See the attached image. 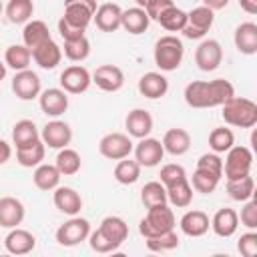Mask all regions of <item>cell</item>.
I'll list each match as a JSON object with an SVG mask.
<instances>
[{
    "label": "cell",
    "instance_id": "5b68a950",
    "mask_svg": "<svg viewBox=\"0 0 257 257\" xmlns=\"http://www.w3.org/2000/svg\"><path fill=\"white\" fill-rule=\"evenodd\" d=\"M251 167H253V151L243 145H233L223 161V175L227 181L241 179L251 175Z\"/></svg>",
    "mask_w": 257,
    "mask_h": 257
},
{
    "label": "cell",
    "instance_id": "f546056e",
    "mask_svg": "<svg viewBox=\"0 0 257 257\" xmlns=\"http://www.w3.org/2000/svg\"><path fill=\"white\" fill-rule=\"evenodd\" d=\"M36 141H40V131H38V126L34 124V120L22 118V120H18V122L12 126V145H14L16 149L26 147V145H32V143H36Z\"/></svg>",
    "mask_w": 257,
    "mask_h": 257
},
{
    "label": "cell",
    "instance_id": "f35d334b",
    "mask_svg": "<svg viewBox=\"0 0 257 257\" xmlns=\"http://www.w3.org/2000/svg\"><path fill=\"white\" fill-rule=\"evenodd\" d=\"M141 169H143V167H141L137 161L124 157V159H120V161L116 163V167H114V179H116L120 185H133V183L139 181Z\"/></svg>",
    "mask_w": 257,
    "mask_h": 257
},
{
    "label": "cell",
    "instance_id": "e0dca14e",
    "mask_svg": "<svg viewBox=\"0 0 257 257\" xmlns=\"http://www.w3.org/2000/svg\"><path fill=\"white\" fill-rule=\"evenodd\" d=\"M52 201H54V207H56L60 213L68 215V217L78 215L80 209H82V197H80V193H78L76 189H72V187H60V185H58V187L54 189V193H52Z\"/></svg>",
    "mask_w": 257,
    "mask_h": 257
},
{
    "label": "cell",
    "instance_id": "ab89813d",
    "mask_svg": "<svg viewBox=\"0 0 257 257\" xmlns=\"http://www.w3.org/2000/svg\"><path fill=\"white\" fill-rule=\"evenodd\" d=\"M157 22H159L165 30H169V32H181V30L185 28V24H187V12L181 10V8H177V6L173 4V6H169V8L157 18Z\"/></svg>",
    "mask_w": 257,
    "mask_h": 257
},
{
    "label": "cell",
    "instance_id": "8fae6325",
    "mask_svg": "<svg viewBox=\"0 0 257 257\" xmlns=\"http://www.w3.org/2000/svg\"><path fill=\"white\" fill-rule=\"evenodd\" d=\"M60 88L68 94H80L84 90H88L90 82H92V74L80 66V64H70L60 72Z\"/></svg>",
    "mask_w": 257,
    "mask_h": 257
},
{
    "label": "cell",
    "instance_id": "f907efd6",
    "mask_svg": "<svg viewBox=\"0 0 257 257\" xmlns=\"http://www.w3.org/2000/svg\"><path fill=\"white\" fill-rule=\"evenodd\" d=\"M197 167L223 177V159L217 153H205V155H201L199 161H197Z\"/></svg>",
    "mask_w": 257,
    "mask_h": 257
},
{
    "label": "cell",
    "instance_id": "9c48e42d",
    "mask_svg": "<svg viewBox=\"0 0 257 257\" xmlns=\"http://www.w3.org/2000/svg\"><path fill=\"white\" fill-rule=\"evenodd\" d=\"M96 0H64V14L62 18L76 26L86 30V26L92 22V16L96 12Z\"/></svg>",
    "mask_w": 257,
    "mask_h": 257
},
{
    "label": "cell",
    "instance_id": "11a10c76",
    "mask_svg": "<svg viewBox=\"0 0 257 257\" xmlns=\"http://www.w3.org/2000/svg\"><path fill=\"white\" fill-rule=\"evenodd\" d=\"M227 4H229V0H203V6L211 8L213 12H217V10H223V8H227Z\"/></svg>",
    "mask_w": 257,
    "mask_h": 257
},
{
    "label": "cell",
    "instance_id": "74e56055",
    "mask_svg": "<svg viewBox=\"0 0 257 257\" xmlns=\"http://www.w3.org/2000/svg\"><path fill=\"white\" fill-rule=\"evenodd\" d=\"M34 14L32 0H10L6 4V18L12 24H26Z\"/></svg>",
    "mask_w": 257,
    "mask_h": 257
},
{
    "label": "cell",
    "instance_id": "9f6ffc18",
    "mask_svg": "<svg viewBox=\"0 0 257 257\" xmlns=\"http://www.w3.org/2000/svg\"><path fill=\"white\" fill-rule=\"evenodd\" d=\"M239 6L247 14H257V0H239Z\"/></svg>",
    "mask_w": 257,
    "mask_h": 257
},
{
    "label": "cell",
    "instance_id": "680465c9",
    "mask_svg": "<svg viewBox=\"0 0 257 257\" xmlns=\"http://www.w3.org/2000/svg\"><path fill=\"white\" fill-rule=\"evenodd\" d=\"M147 2H149V0H135V4H137V6H141V8H145V4H147Z\"/></svg>",
    "mask_w": 257,
    "mask_h": 257
},
{
    "label": "cell",
    "instance_id": "1f68e13d",
    "mask_svg": "<svg viewBox=\"0 0 257 257\" xmlns=\"http://www.w3.org/2000/svg\"><path fill=\"white\" fill-rule=\"evenodd\" d=\"M116 247H120L124 241H126V237H128V225H126V221L122 219V217H116V215H108V217H104L102 221H100V227H98Z\"/></svg>",
    "mask_w": 257,
    "mask_h": 257
},
{
    "label": "cell",
    "instance_id": "4316f807",
    "mask_svg": "<svg viewBox=\"0 0 257 257\" xmlns=\"http://www.w3.org/2000/svg\"><path fill=\"white\" fill-rule=\"evenodd\" d=\"M161 143H163L165 153H169L173 157H181V155H185L191 149V135L185 128L175 126V128H169L165 133Z\"/></svg>",
    "mask_w": 257,
    "mask_h": 257
},
{
    "label": "cell",
    "instance_id": "7bdbcfd3",
    "mask_svg": "<svg viewBox=\"0 0 257 257\" xmlns=\"http://www.w3.org/2000/svg\"><path fill=\"white\" fill-rule=\"evenodd\" d=\"M141 203H143L147 209H151V207H155V205L167 203V189H165V185H163L161 181H151V183H147V185L141 189Z\"/></svg>",
    "mask_w": 257,
    "mask_h": 257
},
{
    "label": "cell",
    "instance_id": "5bb4252c",
    "mask_svg": "<svg viewBox=\"0 0 257 257\" xmlns=\"http://www.w3.org/2000/svg\"><path fill=\"white\" fill-rule=\"evenodd\" d=\"M42 90V82H40V76L30 70V68H24V70H18L12 78V92L20 98V100H32V98H38Z\"/></svg>",
    "mask_w": 257,
    "mask_h": 257
},
{
    "label": "cell",
    "instance_id": "44dd1931",
    "mask_svg": "<svg viewBox=\"0 0 257 257\" xmlns=\"http://www.w3.org/2000/svg\"><path fill=\"white\" fill-rule=\"evenodd\" d=\"M124 126H126L128 137L145 139L153 131V116L147 108H133L124 118Z\"/></svg>",
    "mask_w": 257,
    "mask_h": 257
},
{
    "label": "cell",
    "instance_id": "f1b7e54d",
    "mask_svg": "<svg viewBox=\"0 0 257 257\" xmlns=\"http://www.w3.org/2000/svg\"><path fill=\"white\" fill-rule=\"evenodd\" d=\"M48 38H52V36H50V30H48L46 22H42V20H32L30 18L22 28V44L30 50L36 48L38 44H42Z\"/></svg>",
    "mask_w": 257,
    "mask_h": 257
},
{
    "label": "cell",
    "instance_id": "60d3db41",
    "mask_svg": "<svg viewBox=\"0 0 257 257\" xmlns=\"http://www.w3.org/2000/svg\"><path fill=\"white\" fill-rule=\"evenodd\" d=\"M62 54L70 60V62H82L90 56V42L86 36L74 38V40H64L62 46Z\"/></svg>",
    "mask_w": 257,
    "mask_h": 257
},
{
    "label": "cell",
    "instance_id": "c3c4849f",
    "mask_svg": "<svg viewBox=\"0 0 257 257\" xmlns=\"http://www.w3.org/2000/svg\"><path fill=\"white\" fill-rule=\"evenodd\" d=\"M237 251L243 257H255L257 255V233L255 229H249L247 233H243L237 241Z\"/></svg>",
    "mask_w": 257,
    "mask_h": 257
},
{
    "label": "cell",
    "instance_id": "7dc6e473",
    "mask_svg": "<svg viewBox=\"0 0 257 257\" xmlns=\"http://www.w3.org/2000/svg\"><path fill=\"white\" fill-rule=\"evenodd\" d=\"M88 245H90V249L96 251V253H112V251L118 249L100 229L90 231V235H88Z\"/></svg>",
    "mask_w": 257,
    "mask_h": 257
},
{
    "label": "cell",
    "instance_id": "8992f818",
    "mask_svg": "<svg viewBox=\"0 0 257 257\" xmlns=\"http://www.w3.org/2000/svg\"><path fill=\"white\" fill-rule=\"evenodd\" d=\"M213 22H215V12L201 4V6H195L191 12H187V24L181 32L189 40H201L211 30Z\"/></svg>",
    "mask_w": 257,
    "mask_h": 257
},
{
    "label": "cell",
    "instance_id": "d6a6232c",
    "mask_svg": "<svg viewBox=\"0 0 257 257\" xmlns=\"http://www.w3.org/2000/svg\"><path fill=\"white\" fill-rule=\"evenodd\" d=\"M44 155H46V145L42 141H36L32 145L16 149V161L20 167H26V169L38 167L44 161Z\"/></svg>",
    "mask_w": 257,
    "mask_h": 257
},
{
    "label": "cell",
    "instance_id": "ac0fdd59",
    "mask_svg": "<svg viewBox=\"0 0 257 257\" xmlns=\"http://www.w3.org/2000/svg\"><path fill=\"white\" fill-rule=\"evenodd\" d=\"M26 217V209L20 199L16 197H0V227L14 229L22 225Z\"/></svg>",
    "mask_w": 257,
    "mask_h": 257
},
{
    "label": "cell",
    "instance_id": "52a82bcc",
    "mask_svg": "<svg viewBox=\"0 0 257 257\" xmlns=\"http://www.w3.org/2000/svg\"><path fill=\"white\" fill-rule=\"evenodd\" d=\"M90 235V223L78 215L70 217L56 229V243L62 247H76L82 241H86Z\"/></svg>",
    "mask_w": 257,
    "mask_h": 257
},
{
    "label": "cell",
    "instance_id": "b9f144b4",
    "mask_svg": "<svg viewBox=\"0 0 257 257\" xmlns=\"http://www.w3.org/2000/svg\"><path fill=\"white\" fill-rule=\"evenodd\" d=\"M219 181H221L219 175H215V173H211V171H205V169H199V167H197L195 173H193V177H191V187H193V191H197V193L209 195V193H213V191L217 189Z\"/></svg>",
    "mask_w": 257,
    "mask_h": 257
},
{
    "label": "cell",
    "instance_id": "bcb514c9",
    "mask_svg": "<svg viewBox=\"0 0 257 257\" xmlns=\"http://www.w3.org/2000/svg\"><path fill=\"white\" fill-rule=\"evenodd\" d=\"M159 177H161V183H163L165 187H169V185H173V183H177V181L187 179V171H185V167H181V165H177V163H169V165H163V167H161Z\"/></svg>",
    "mask_w": 257,
    "mask_h": 257
},
{
    "label": "cell",
    "instance_id": "91938a15",
    "mask_svg": "<svg viewBox=\"0 0 257 257\" xmlns=\"http://www.w3.org/2000/svg\"><path fill=\"white\" fill-rule=\"evenodd\" d=\"M2 10H4V6H2V0H0V14H2Z\"/></svg>",
    "mask_w": 257,
    "mask_h": 257
},
{
    "label": "cell",
    "instance_id": "7a4b0ae2",
    "mask_svg": "<svg viewBox=\"0 0 257 257\" xmlns=\"http://www.w3.org/2000/svg\"><path fill=\"white\" fill-rule=\"evenodd\" d=\"M221 116L227 124L237 128H253L257 124V104L245 96H231L221 104Z\"/></svg>",
    "mask_w": 257,
    "mask_h": 257
},
{
    "label": "cell",
    "instance_id": "d590c367",
    "mask_svg": "<svg viewBox=\"0 0 257 257\" xmlns=\"http://www.w3.org/2000/svg\"><path fill=\"white\" fill-rule=\"evenodd\" d=\"M30 60H32L30 48H26L24 44H12L4 52V64H6V68H12L16 72L28 68Z\"/></svg>",
    "mask_w": 257,
    "mask_h": 257
},
{
    "label": "cell",
    "instance_id": "7402d4cb",
    "mask_svg": "<svg viewBox=\"0 0 257 257\" xmlns=\"http://www.w3.org/2000/svg\"><path fill=\"white\" fill-rule=\"evenodd\" d=\"M237 227H239V213H237L235 209H231V207L219 209V211L213 215V219H211V229H213V233H215L217 237H223V239L233 237L235 231H237Z\"/></svg>",
    "mask_w": 257,
    "mask_h": 257
},
{
    "label": "cell",
    "instance_id": "ffe728a7",
    "mask_svg": "<svg viewBox=\"0 0 257 257\" xmlns=\"http://www.w3.org/2000/svg\"><path fill=\"white\" fill-rule=\"evenodd\" d=\"M120 16H122V8L114 2H106L100 4L92 16L94 24L98 30L102 32H116L120 28Z\"/></svg>",
    "mask_w": 257,
    "mask_h": 257
},
{
    "label": "cell",
    "instance_id": "816d5d0a",
    "mask_svg": "<svg viewBox=\"0 0 257 257\" xmlns=\"http://www.w3.org/2000/svg\"><path fill=\"white\" fill-rule=\"evenodd\" d=\"M173 4H175L173 0H149V2L145 4V12H147V16H149L151 20L157 22V18H159L169 6H173Z\"/></svg>",
    "mask_w": 257,
    "mask_h": 257
},
{
    "label": "cell",
    "instance_id": "681fc988",
    "mask_svg": "<svg viewBox=\"0 0 257 257\" xmlns=\"http://www.w3.org/2000/svg\"><path fill=\"white\" fill-rule=\"evenodd\" d=\"M239 221L243 227L247 229H257V201L251 197L245 201V205L241 207V215H239Z\"/></svg>",
    "mask_w": 257,
    "mask_h": 257
},
{
    "label": "cell",
    "instance_id": "6f0895ef",
    "mask_svg": "<svg viewBox=\"0 0 257 257\" xmlns=\"http://www.w3.org/2000/svg\"><path fill=\"white\" fill-rule=\"evenodd\" d=\"M4 78H6V64L0 60V82H2Z\"/></svg>",
    "mask_w": 257,
    "mask_h": 257
},
{
    "label": "cell",
    "instance_id": "2e32d148",
    "mask_svg": "<svg viewBox=\"0 0 257 257\" xmlns=\"http://www.w3.org/2000/svg\"><path fill=\"white\" fill-rule=\"evenodd\" d=\"M38 104H40V110L46 116H60L68 108V92H64L62 88H46V90H40Z\"/></svg>",
    "mask_w": 257,
    "mask_h": 257
},
{
    "label": "cell",
    "instance_id": "d6986e66",
    "mask_svg": "<svg viewBox=\"0 0 257 257\" xmlns=\"http://www.w3.org/2000/svg\"><path fill=\"white\" fill-rule=\"evenodd\" d=\"M30 54H32V60H34L40 68H44V70L56 68V66L60 64V60H62V48H60L52 38H48V40H44L42 44H38L36 48H32Z\"/></svg>",
    "mask_w": 257,
    "mask_h": 257
},
{
    "label": "cell",
    "instance_id": "e575fe53",
    "mask_svg": "<svg viewBox=\"0 0 257 257\" xmlns=\"http://www.w3.org/2000/svg\"><path fill=\"white\" fill-rule=\"evenodd\" d=\"M54 165H56V169L60 171L62 177H70V175H76L80 171L82 161H80V155L74 149L64 147V149L58 151V155L54 159Z\"/></svg>",
    "mask_w": 257,
    "mask_h": 257
},
{
    "label": "cell",
    "instance_id": "cb8c5ba5",
    "mask_svg": "<svg viewBox=\"0 0 257 257\" xmlns=\"http://www.w3.org/2000/svg\"><path fill=\"white\" fill-rule=\"evenodd\" d=\"M4 247L12 255H26V253H30L36 247V237L30 231H26V229L14 227L4 237Z\"/></svg>",
    "mask_w": 257,
    "mask_h": 257
},
{
    "label": "cell",
    "instance_id": "d4e9b609",
    "mask_svg": "<svg viewBox=\"0 0 257 257\" xmlns=\"http://www.w3.org/2000/svg\"><path fill=\"white\" fill-rule=\"evenodd\" d=\"M233 42L241 54H245V56L257 54V24L255 22H241L235 28Z\"/></svg>",
    "mask_w": 257,
    "mask_h": 257
},
{
    "label": "cell",
    "instance_id": "f6af8a7d",
    "mask_svg": "<svg viewBox=\"0 0 257 257\" xmlns=\"http://www.w3.org/2000/svg\"><path fill=\"white\" fill-rule=\"evenodd\" d=\"M235 145V135L231 128H225V126H217L211 131L209 135V149L217 155L221 153H227L231 147Z\"/></svg>",
    "mask_w": 257,
    "mask_h": 257
},
{
    "label": "cell",
    "instance_id": "8d00e7d4",
    "mask_svg": "<svg viewBox=\"0 0 257 257\" xmlns=\"http://www.w3.org/2000/svg\"><path fill=\"white\" fill-rule=\"evenodd\" d=\"M227 193L233 201H239V203H245L247 199H251L255 195V181L251 175L247 177H241V179H233V181H227Z\"/></svg>",
    "mask_w": 257,
    "mask_h": 257
},
{
    "label": "cell",
    "instance_id": "db71d44e",
    "mask_svg": "<svg viewBox=\"0 0 257 257\" xmlns=\"http://www.w3.org/2000/svg\"><path fill=\"white\" fill-rule=\"evenodd\" d=\"M10 157H12V147L4 139H0V165H6Z\"/></svg>",
    "mask_w": 257,
    "mask_h": 257
},
{
    "label": "cell",
    "instance_id": "30bf717a",
    "mask_svg": "<svg viewBox=\"0 0 257 257\" xmlns=\"http://www.w3.org/2000/svg\"><path fill=\"white\" fill-rule=\"evenodd\" d=\"M221 62H223V48H221L219 40H215V38L201 40V44L195 50L197 68L203 70V72H213V70L219 68Z\"/></svg>",
    "mask_w": 257,
    "mask_h": 257
},
{
    "label": "cell",
    "instance_id": "277c9868",
    "mask_svg": "<svg viewBox=\"0 0 257 257\" xmlns=\"http://www.w3.org/2000/svg\"><path fill=\"white\" fill-rule=\"evenodd\" d=\"M175 213L169 207V203L163 205H155L151 209H147V215L139 221V233L147 239V237H155L161 233H167L171 229H175Z\"/></svg>",
    "mask_w": 257,
    "mask_h": 257
},
{
    "label": "cell",
    "instance_id": "484cf974",
    "mask_svg": "<svg viewBox=\"0 0 257 257\" xmlns=\"http://www.w3.org/2000/svg\"><path fill=\"white\" fill-rule=\"evenodd\" d=\"M139 92L145 96V98H161L169 92V80L165 74L161 72H145L141 78H139Z\"/></svg>",
    "mask_w": 257,
    "mask_h": 257
},
{
    "label": "cell",
    "instance_id": "ee69618b",
    "mask_svg": "<svg viewBox=\"0 0 257 257\" xmlns=\"http://www.w3.org/2000/svg\"><path fill=\"white\" fill-rule=\"evenodd\" d=\"M179 235L175 233V229L167 231V233H161V235H155V237H147L145 239V245L149 251H155V253H165V251H173L179 247Z\"/></svg>",
    "mask_w": 257,
    "mask_h": 257
},
{
    "label": "cell",
    "instance_id": "836d02e7",
    "mask_svg": "<svg viewBox=\"0 0 257 257\" xmlns=\"http://www.w3.org/2000/svg\"><path fill=\"white\" fill-rule=\"evenodd\" d=\"M167 189V203H171L173 207H179V209H185L191 205L193 201V187L189 183V179H183V181H177Z\"/></svg>",
    "mask_w": 257,
    "mask_h": 257
},
{
    "label": "cell",
    "instance_id": "7c38bea8",
    "mask_svg": "<svg viewBox=\"0 0 257 257\" xmlns=\"http://www.w3.org/2000/svg\"><path fill=\"white\" fill-rule=\"evenodd\" d=\"M40 141H42L48 149L60 151V149H64V147L70 145V141H72V128H70V124L64 122V120H58V118L48 120V122L42 126V131H40Z\"/></svg>",
    "mask_w": 257,
    "mask_h": 257
},
{
    "label": "cell",
    "instance_id": "6da1fadb",
    "mask_svg": "<svg viewBox=\"0 0 257 257\" xmlns=\"http://www.w3.org/2000/svg\"><path fill=\"white\" fill-rule=\"evenodd\" d=\"M235 94V88L225 78L215 80H193L185 86V102L191 108H215L221 106Z\"/></svg>",
    "mask_w": 257,
    "mask_h": 257
},
{
    "label": "cell",
    "instance_id": "9a60e30c",
    "mask_svg": "<svg viewBox=\"0 0 257 257\" xmlns=\"http://www.w3.org/2000/svg\"><path fill=\"white\" fill-rule=\"evenodd\" d=\"M92 82L104 92H116L124 86V72L116 64H100L92 72Z\"/></svg>",
    "mask_w": 257,
    "mask_h": 257
},
{
    "label": "cell",
    "instance_id": "3957f363",
    "mask_svg": "<svg viewBox=\"0 0 257 257\" xmlns=\"http://www.w3.org/2000/svg\"><path fill=\"white\" fill-rule=\"evenodd\" d=\"M183 56H185V46H183V40L177 38L175 34H165L161 36L157 42H155V48H153V58H155V64L163 70V72H173L181 66L183 62Z\"/></svg>",
    "mask_w": 257,
    "mask_h": 257
},
{
    "label": "cell",
    "instance_id": "f5cc1de1",
    "mask_svg": "<svg viewBox=\"0 0 257 257\" xmlns=\"http://www.w3.org/2000/svg\"><path fill=\"white\" fill-rule=\"evenodd\" d=\"M84 32H86V30L68 24V22L60 16V20H58V34L62 36V40H74V38H80V36H84Z\"/></svg>",
    "mask_w": 257,
    "mask_h": 257
},
{
    "label": "cell",
    "instance_id": "603a6c76",
    "mask_svg": "<svg viewBox=\"0 0 257 257\" xmlns=\"http://www.w3.org/2000/svg\"><path fill=\"white\" fill-rule=\"evenodd\" d=\"M179 227L187 237H203L211 227V219H209V215L205 211L191 209L181 217Z\"/></svg>",
    "mask_w": 257,
    "mask_h": 257
},
{
    "label": "cell",
    "instance_id": "83f0119b",
    "mask_svg": "<svg viewBox=\"0 0 257 257\" xmlns=\"http://www.w3.org/2000/svg\"><path fill=\"white\" fill-rule=\"evenodd\" d=\"M149 24H151V18L147 16L145 8L135 6V8H128V10H122V16H120V28L126 30L128 34L139 36V34L147 32Z\"/></svg>",
    "mask_w": 257,
    "mask_h": 257
},
{
    "label": "cell",
    "instance_id": "ba28073f",
    "mask_svg": "<svg viewBox=\"0 0 257 257\" xmlns=\"http://www.w3.org/2000/svg\"><path fill=\"white\" fill-rule=\"evenodd\" d=\"M133 141L124 133H108L98 141V153L108 161H120L133 153Z\"/></svg>",
    "mask_w": 257,
    "mask_h": 257
},
{
    "label": "cell",
    "instance_id": "4fadbf2b",
    "mask_svg": "<svg viewBox=\"0 0 257 257\" xmlns=\"http://www.w3.org/2000/svg\"><path fill=\"white\" fill-rule=\"evenodd\" d=\"M133 151H135V161L141 167H147V169H153V167L161 165V161L165 157L163 143L159 139H153V137L139 139V143L133 147Z\"/></svg>",
    "mask_w": 257,
    "mask_h": 257
},
{
    "label": "cell",
    "instance_id": "4dcf8cb0",
    "mask_svg": "<svg viewBox=\"0 0 257 257\" xmlns=\"http://www.w3.org/2000/svg\"><path fill=\"white\" fill-rule=\"evenodd\" d=\"M60 171L56 169V165H48V163H40L34 169L32 181L36 185V189L40 191H54L60 185Z\"/></svg>",
    "mask_w": 257,
    "mask_h": 257
}]
</instances>
